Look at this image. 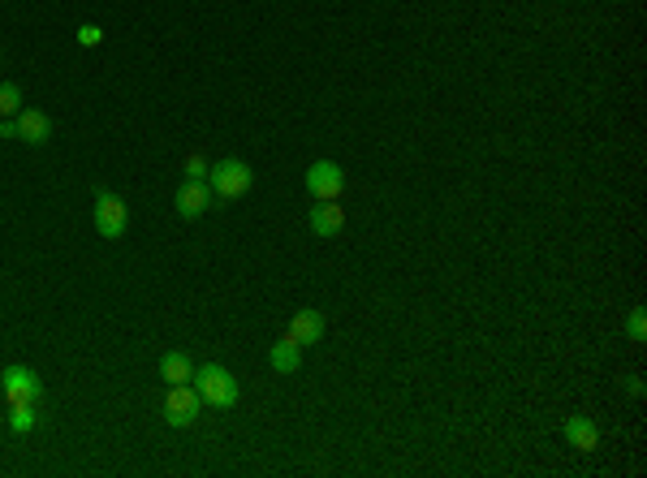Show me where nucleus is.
I'll return each instance as SVG.
<instances>
[{
	"mask_svg": "<svg viewBox=\"0 0 647 478\" xmlns=\"http://www.w3.org/2000/svg\"><path fill=\"white\" fill-rule=\"evenodd\" d=\"M0 392H4V401L13 405V401H39L43 397V383L35 375L31 366H4L0 371Z\"/></svg>",
	"mask_w": 647,
	"mask_h": 478,
	"instance_id": "4",
	"label": "nucleus"
},
{
	"mask_svg": "<svg viewBox=\"0 0 647 478\" xmlns=\"http://www.w3.org/2000/svg\"><path fill=\"white\" fill-rule=\"evenodd\" d=\"M0 138H18V121L13 117H0Z\"/></svg>",
	"mask_w": 647,
	"mask_h": 478,
	"instance_id": "19",
	"label": "nucleus"
},
{
	"mask_svg": "<svg viewBox=\"0 0 647 478\" xmlns=\"http://www.w3.org/2000/svg\"><path fill=\"white\" fill-rule=\"evenodd\" d=\"M346 228V207L337 203V198H320L316 207H311V233H320V237H337Z\"/></svg>",
	"mask_w": 647,
	"mask_h": 478,
	"instance_id": "8",
	"label": "nucleus"
},
{
	"mask_svg": "<svg viewBox=\"0 0 647 478\" xmlns=\"http://www.w3.org/2000/svg\"><path fill=\"white\" fill-rule=\"evenodd\" d=\"M626 336H630L635 345H643V336H647V315H643V306H635V311H630V319H626Z\"/></svg>",
	"mask_w": 647,
	"mask_h": 478,
	"instance_id": "16",
	"label": "nucleus"
},
{
	"mask_svg": "<svg viewBox=\"0 0 647 478\" xmlns=\"http://www.w3.org/2000/svg\"><path fill=\"white\" fill-rule=\"evenodd\" d=\"M18 112H22V87L0 82V117H18Z\"/></svg>",
	"mask_w": 647,
	"mask_h": 478,
	"instance_id": "15",
	"label": "nucleus"
},
{
	"mask_svg": "<svg viewBox=\"0 0 647 478\" xmlns=\"http://www.w3.org/2000/svg\"><path fill=\"white\" fill-rule=\"evenodd\" d=\"M13 121H18V138H22V143H31V147L48 143V134H52V121H48V112H39V108H22Z\"/></svg>",
	"mask_w": 647,
	"mask_h": 478,
	"instance_id": "9",
	"label": "nucleus"
},
{
	"mask_svg": "<svg viewBox=\"0 0 647 478\" xmlns=\"http://www.w3.org/2000/svg\"><path fill=\"white\" fill-rule=\"evenodd\" d=\"M268 362H272V371H277V375H293V371L302 366V345H298L290 332H285V336L268 350Z\"/></svg>",
	"mask_w": 647,
	"mask_h": 478,
	"instance_id": "10",
	"label": "nucleus"
},
{
	"mask_svg": "<svg viewBox=\"0 0 647 478\" xmlns=\"http://www.w3.org/2000/svg\"><path fill=\"white\" fill-rule=\"evenodd\" d=\"M565 440L579 448V452H591V448L600 444V431H596V422H591V418L574 414V418H565Z\"/></svg>",
	"mask_w": 647,
	"mask_h": 478,
	"instance_id": "12",
	"label": "nucleus"
},
{
	"mask_svg": "<svg viewBox=\"0 0 647 478\" xmlns=\"http://www.w3.org/2000/svg\"><path fill=\"white\" fill-rule=\"evenodd\" d=\"M96 228H99V237H121L126 233V203L113 190L96 194Z\"/></svg>",
	"mask_w": 647,
	"mask_h": 478,
	"instance_id": "6",
	"label": "nucleus"
},
{
	"mask_svg": "<svg viewBox=\"0 0 647 478\" xmlns=\"http://www.w3.org/2000/svg\"><path fill=\"white\" fill-rule=\"evenodd\" d=\"M203 410V397L194 392V383H168V397H164V418L168 427H191Z\"/></svg>",
	"mask_w": 647,
	"mask_h": 478,
	"instance_id": "3",
	"label": "nucleus"
},
{
	"mask_svg": "<svg viewBox=\"0 0 647 478\" xmlns=\"http://www.w3.org/2000/svg\"><path fill=\"white\" fill-rule=\"evenodd\" d=\"M251 181H255V173H251V164H242V159H221V164H212V173H207V186L216 198H242V194L251 190Z\"/></svg>",
	"mask_w": 647,
	"mask_h": 478,
	"instance_id": "2",
	"label": "nucleus"
},
{
	"mask_svg": "<svg viewBox=\"0 0 647 478\" xmlns=\"http://www.w3.org/2000/svg\"><path fill=\"white\" fill-rule=\"evenodd\" d=\"M207 173H212V164H207L203 156L186 159V181H207Z\"/></svg>",
	"mask_w": 647,
	"mask_h": 478,
	"instance_id": "17",
	"label": "nucleus"
},
{
	"mask_svg": "<svg viewBox=\"0 0 647 478\" xmlns=\"http://www.w3.org/2000/svg\"><path fill=\"white\" fill-rule=\"evenodd\" d=\"M290 336L298 341V345H320V336H324V315L320 311H298L293 315V323H290Z\"/></svg>",
	"mask_w": 647,
	"mask_h": 478,
	"instance_id": "11",
	"label": "nucleus"
},
{
	"mask_svg": "<svg viewBox=\"0 0 647 478\" xmlns=\"http://www.w3.org/2000/svg\"><path fill=\"white\" fill-rule=\"evenodd\" d=\"M191 375H194V362L182 350H168L160 358V380L164 383H191Z\"/></svg>",
	"mask_w": 647,
	"mask_h": 478,
	"instance_id": "13",
	"label": "nucleus"
},
{
	"mask_svg": "<svg viewBox=\"0 0 647 478\" xmlns=\"http://www.w3.org/2000/svg\"><path fill=\"white\" fill-rule=\"evenodd\" d=\"M212 207V186L207 181H182V190H177V216L182 220H194V216H203Z\"/></svg>",
	"mask_w": 647,
	"mask_h": 478,
	"instance_id": "7",
	"label": "nucleus"
},
{
	"mask_svg": "<svg viewBox=\"0 0 647 478\" xmlns=\"http://www.w3.org/2000/svg\"><path fill=\"white\" fill-rule=\"evenodd\" d=\"M341 190H346V173H341V164H332V159H316V164L307 168V194H311V198H337Z\"/></svg>",
	"mask_w": 647,
	"mask_h": 478,
	"instance_id": "5",
	"label": "nucleus"
},
{
	"mask_svg": "<svg viewBox=\"0 0 647 478\" xmlns=\"http://www.w3.org/2000/svg\"><path fill=\"white\" fill-rule=\"evenodd\" d=\"M194 392L203 397V405H216V410H233L238 405V397H242V388H238V380L229 375L221 362H207V366H199L191 375Z\"/></svg>",
	"mask_w": 647,
	"mask_h": 478,
	"instance_id": "1",
	"label": "nucleus"
},
{
	"mask_svg": "<svg viewBox=\"0 0 647 478\" xmlns=\"http://www.w3.org/2000/svg\"><path fill=\"white\" fill-rule=\"evenodd\" d=\"M9 427H13L18 436H27L35 427V401H13V405H9Z\"/></svg>",
	"mask_w": 647,
	"mask_h": 478,
	"instance_id": "14",
	"label": "nucleus"
},
{
	"mask_svg": "<svg viewBox=\"0 0 647 478\" xmlns=\"http://www.w3.org/2000/svg\"><path fill=\"white\" fill-rule=\"evenodd\" d=\"M99 39H104V31H99L96 22H87V27H78V43H82V48H96Z\"/></svg>",
	"mask_w": 647,
	"mask_h": 478,
	"instance_id": "18",
	"label": "nucleus"
}]
</instances>
